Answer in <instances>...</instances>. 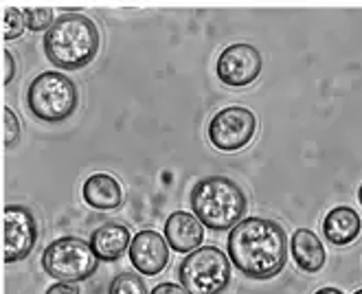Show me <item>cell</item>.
Here are the masks:
<instances>
[{"instance_id": "obj_1", "label": "cell", "mask_w": 362, "mask_h": 294, "mask_svg": "<svg viewBox=\"0 0 362 294\" xmlns=\"http://www.w3.org/2000/svg\"><path fill=\"white\" fill-rule=\"evenodd\" d=\"M228 259L248 279H272L288 261V235L281 224L266 218H246L230 228Z\"/></svg>"}, {"instance_id": "obj_2", "label": "cell", "mask_w": 362, "mask_h": 294, "mask_svg": "<svg viewBox=\"0 0 362 294\" xmlns=\"http://www.w3.org/2000/svg\"><path fill=\"white\" fill-rule=\"evenodd\" d=\"M99 29L88 16L71 13L55 20V25L45 33L47 59L62 71H79L88 66L99 53Z\"/></svg>"}, {"instance_id": "obj_3", "label": "cell", "mask_w": 362, "mask_h": 294, "mask_svg": "<svg viewBox=\"0 0 362 294\" xmlns=\"http://www.w3.org/2000/svg\"><path fill=\"white\" fill-rule=\"evenodd\" d=\"M194 216L211 230H228L246 216L248 200L240 184L226 176H206L198 180L189 196Z\"/></svg>"}, {"instance_id": "obj_4", "label": "cell", "mask_w": 362, "mask_h": 294, "mask_svg": "<svg viewBox=\"0 0 362 294\" xmlns=\"http://www.w3.org/2000/svg\"><path fill=\"white\" fill-rule=\"evenodd\" d=\"M77 88L75 81L59 71H47L37 75L27 90L29 112L47 123L66 121L77 110Z\"/></svg>"}, {"instance_id": "obj_5", "label": "cell", "mask_w": 362, "mask_h": 294, "mask_svg": "<svg viewBox=\"0 0 362 294\" xmlns=\"http://www.w3.org/2000/svg\"><path fill=\"white\" fill-rule=\"evenodd\" d=\"M178 279L189 294H222L230 283V259L218 246H200L180 261Z\"/></svg>"}, {"instance_id": "obj_6", "label": "cell", "mask_w": 362, "mask_h": 294, "mask_svg": "<svg viewBox=\"0 0 362 294\" xmlns=\"http://www.w3.org/2000/svg\"><path fill=\"white\" fill-rule=\"evenodd\" d=\"M99 266L88 242L79 237H59L42 253V268L49 277L64 283H79L95 275Z\"/></svg>"}, {"instance_id": "obj_7", "label": "cell", "mask_w": 362, "mask_h": 294, "mask_svg": "<svg viewBox=\"0 0 362 294\" xmlns=\"http://www.w3.org/2000/svg\"><path fill=\"white\" fill-rule=\"evenodd\" d=\"M257 132V117L248 108L228 106L209 123V141L220 152H238L246 147Z\"/></svg>"}, {"instance_id": "obj_8", "label": "cell", "mask_w": 362, "mask_h": 294, "mask_svg": "<svg viewBox=\"0 0 362 294\" xmlns=\"http://www.w3.org/2000/svg\"><path fill=\"white\" fill-rule=\"evenodd\" d=\"M3 257L7 264H18L31 255L37 242V220L29 206L7 204L3 211Z\"/></svg>"}, {"instance_id": "obj_9", "label": "cell", "mask_w": 362, "mask_h": 294, "mask_svg": "<svg viewBox=\"0 0 362 294\" xmlns=\"http://www.w3.org/2000/svg\"><path fill=\"white\" fill-rule=\"evenodd\" d=\"M262 55L252 45H230L218 57V77L230 88H244L262 75Z\"/></svg>"}, {"instance_id": "obj_10", "label": "cell", "mask_w": 362, "mask_h": 294, "mask_svg": "<svg viewBox=\"0 0 362 294\" xmlns=\"http://www.w3.org/2000/svg\"><path fill=\"white\" fill-rule=\"evenodd\" d=\"M130 261L145 277H154L169 264V244L156 230H141L130 244Z\"/></svg>"}, {"instance_id": "obj_11", "label": "cell", "mask_w": 362, "mask_h": 294, "mask_svg": "<svg viewBox=\"0 0 362 294\" xmlns=\"http://www.w3.org/2000/svg\"><path fill=\"white\" fill-rule=\"evenodd\" d=\"M165 240L176 253L189 255L204 242V226L194 213L174 211L165 222Z\"/></svg>"}, {"instance_id": "obj_12", "label": "cell", "mask_w": 362, "mask_h": 294, "mask_svg": "<svg viewBox=\"0 0 362 294\" xmlns=\"http://www.w3.org/2000/svg\"><path fill=\"white\" fill-rule=\"evenodd\" d=\"M132 244L130 230L123 224L117 222H105L90 235V248L97 255L99 261H117L123 257L127 246Z\"/></svg>"}, {"instance_id": "obj_13", "label": "cell", "mask_w": 362, "mask_h": 294, "mask_svg": "<svg viewBox=\"0 0 362 294\" xmlns=\"http://www.w3.org/2000/svg\"><path fill=\"white\" fill-rule=\"evenodd\" d=\"M81 196L86 204L97 211H115L123 202V189L121 182L110 174H93L83 182Z\"/></svg>"}, {"instance_id": "obj_14", "label": "cell", "mask_w": 362, "mask_h": 294, "mask_svg": "<svg viewBox=\"0 0 362 294\" xmlns=\"http://www.w3.org/2000/svg\"><path fill=\"white\" fill-rule=\"evenodd\" d=\"M290 248H292V259L294 264L299 266L303 272H318L323 266H325V246L323 242L318 240V235L310 228H299L292 233V242H290Z\"/></svg>"}, {"instance_id": "obj_15", "label": "cell", "mask_w": 362, "mask_h": 294, "mask_svg": "<svg viewBox=\"0 0 362 294\" xmlns=\"http://www.w3.org/2000/svg\"><path fill=\"white\" fill-rule=\"evenodd\" d=\"M360 230H362L360 216L351 206H336L323 220V233H325L327 242H332L336 246H347V244L356 242Z\"/></svg>"}, {"instance_id": "obj_16", "label": "cell", "mask_w": 362, "mask_h": 294, "mask_svg": "<svg viewBox=\"0 0 362 294\" xmlns=\"http://www.w3.org/2000/svg\"><path fill=\"white\" fill-rule=\"evenodd\" d=\"M108 294H150L143 283V279L134 272H121L110 283Z\"/></svg>"}, {"instance_id": "obj_17", "label": "cell", "mask_w": 362, "mask_h": 294, "mask_svg": "<svg viewBox=\"0 0 362 294\" xmlns=\"http://www.w3.org/2000/svg\"><path fill=\"white\" fill-rule=\"evenodd\" d=\"M27 23H25V11L18 7H5L3 11V37L5 40H18L25 33Z\"/></svg>"}, {"instance_id": "obj_18", "label": "cell", "mask_w": 362, "mask_h": 294, "mask_svg": "<svg viewBox=\"0 0 362 294\" xmlns=\"http://www.w3.org/2000/svg\"><path fill=\"white\" fill-rule=\"evenodd\" d=\"M25 23L29 31H49L55 20H53V9L51 7H27L25 9Z\"/></svg>"}, {"instance_id": "obj_19", "label": "cell", "mask_w": 362, "mask_h": 294, "mask_svg": "<svg viewBox=\"0 0 362 294\" xmlns=\"http://www.w3.org/2000/svg\"><path fill=\"white\" fill-rule=\"evenodd\" d=\"M18 139H20V121L11 112V108H3V141L7 150H11L18 143Z\"/></svg>"}, {"instance_id": "obj_20", "label": "cell", "mask_w": 362, "mask_h": 294, "mask_svg": "<svg viewBox=\"0 0 362 294\" xmlns=\"http://www.w3.org/2000/svg\"><path fill=\"white\" fill-rule=\"evenodd\" d=\"M13 77H16V59L9 49H3V86L11 83Z\"/></svg>"}, {"instance_id": "obj_21", "label": "cell", "mask_w": 362, "mask_h": 294, "mask_svg": "<svg viewBox=\"0 0 362 294\" xmlns=\"http://www.w3.org/2000/svg\"><path fill=\"white\" fill-rule=\"evenodd\" d=\"M47 294H81V292H79L77 283H64V281H57V283H53V286L47 290Z\"/></svg>"}, {"instance_id": "obj_22", "label": "cell", "mask_w": 362, "mask_h": 294, "mask_svg": "<svg viewBox=\"0 0 362 294\" xmlns=\"http://www.w3.org/2000/svg\"><path fill=\"white\" fill-rule=\"evenodd\" d=\"M150 294H189V292L178 283H158L156 288H152Z\"/></svg>"}, {"instance_id": "obj_23", "label": "cell", "mask_w": 362, "mask_h": 294, "mask_svg": "<svg viewBox=\"0 0 362 294\" xmlns=\"http://www.w3.org/2000/svg\"><path fill=\"white\" fill-rule=\"evenodd\" d=\"M314 294H343L338 288H321V290H316Z\"/></svg>"}, {"instance_id": "obj_24", "label": "cell", "mask_w": 362, "mask_h": 294, "mask_svg": "<svg viewBox=\"0 0 362 294\" xmlns=\"http://www.w3.org/2000/svg\"><path fill=\"white\" fill-rule=\"evenodd\" d=\"M358 200H360V204H362V184H360V189H358Z\"/></svg>"}, {"instance_id": "obj_25", "label": "cell", "mask_w": 362, "mask_h": 294, "mask_svg": "<svg viewBox=\"0 0 362 294\" xmlns=\"http://www.w3.org/2000/svg\"><path fill=\"white\" fill-rule=\"evenodd\" d=\"M354 294H362V290H358V292H354Z\"/></svg>"}]
</instances>
